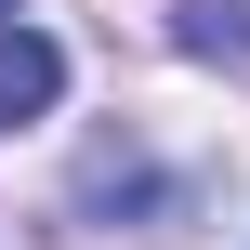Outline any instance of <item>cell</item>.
Masks as SVG:
<instances>
[{
  "label": "cell",
  "instance_id": "cell-3",
  "mask_svg": "<svg viewBox=\"0 0 250 250\" xmlns=\"http://www.w3.org/2000/svg\"><path fill=\"white\" fill-rule=\"evenodd\" d=\"M171 53L237 66V53H250V0H171Z\"/></svg>",
  "mask_w": 250,
  "mask_h": 250
},
{
  "label": "cell",
  "instance_id": "cell-1",
  "mask_svg": "<svg viewBox=\"0 0 250 250\" xmlns=\"http://www.w3.org/2000/svg\"><path fill=\"white\" fill-rule=\"evenodd\" d=\"M79 211H145V224L171 237L198 198H185L171 171H145V145H92V158H79Z\"/></svg>",
  "mask_w": 250,
  "mask_h": 250
},
{
  "label": "cell",
  "instance_id": "cell-4",
  "mask_svg": "<svg viewBox=\"0 0 250 250\" xmlns=\"http://www.w3.org/2000/svg\"><path fill=\"white\" fill-rule=\"evenodd\" d=\"M0 13H26V0H0Z\"/></svg>",
  "mask_w": 250,
  "mask_h": 250
},
{
  "label": "cell",
  "instance_id": "cell-2",
  "mask_svg": "<svg viewBox=\"0 0 250 250\" xmlns=\"http://www.w3.org/2000/svg\"><path fill=\"white\" fill-rule=\"evenodd\" d=\"M53 92H66V53L40 26H0V119H53Z\"/></svg>",
  "mask_w": 250,
  "mask_h": 250
}]
</instances>
